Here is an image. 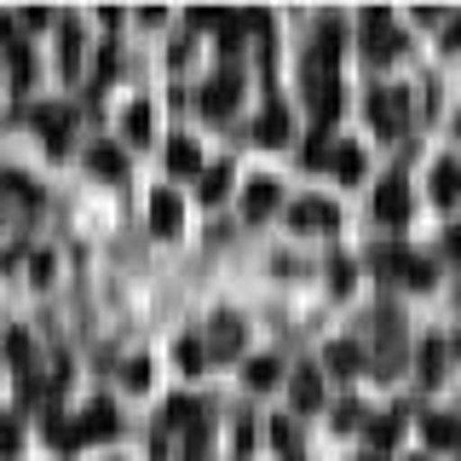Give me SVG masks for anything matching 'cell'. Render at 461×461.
<instances>
[{"label":"cell","instance_id":"20","mask_svg":"<svg viewBox=\"0 0 461 461\" xmlns=\"http://www.w3.org/2000/svg\"><path fill=\"white\" fill-rule=\"evenodd\" d=\"M329 167H335L340 179H364V150H357V144H340V150L329 156Z\"/></svg>","mask_w":461,"mask_h":461},{"label":"cell","instance_id":"8","mask_svg":"<svg viewBox=\"0 0 461 461\" xmlns=\"http://www.w3.org/2000/svg\"><path fill=\"white\" fill-rule=\"evenodd\" d=\"M115 427H122V421H115V403H104V398H98V403H86V415H81L76 438H110Z\"/></svg>","mask_w":461,"mask_h":461},{"label":"cell","instance_id":"1","mask_svg":"<svg viewBox=\"0 0 461 461\" xmlns=\"http://www.w3.org/2000/svg\"><path fill=\"white\" fill-rule=\"evenodd\" d=\"M375 271H381L386 283H403V288H432V266L421 254H410L403 242H386V249H375Z\"/></svg>","mask_w":461,"mask_h":461},{"label":"cell","instance_id":"38","mask_svg":"<svg viewBox=\"0 0 461 461\" xmlns=\"http://www.w3.org/2000/svg\"><path fill=\"white\" fill-rule=\"evenodd\" d=\"M369 461H375V456H369Z\"/></svg>","mask_w":461,"mask_h":461},{"label":"cell","instance_id":"32","mask_svg":"<svg viewBox=\"0 0 461 461\" xmlns=\"http://www.w3.org/2000/svg\"><path fill=\"white\" fill-rule=\"evenodd\" d=\"M357 421H364V410H357V403H340V410H335V427H340V432L357 427Z\"/></svg>","mask_w":461,"mask_h":461},{"label":"cell","instance_id":"13","mask_svg":"<svg viewBox=\"0 0 461 461\" xmlns=\"http://www.w3.org/2000/svg\"><path fill=\"white\" fill-rule=\"evenodd\" d=\"M288 398H294V410H317V403H323V381H317V369H300L294 381H288Z\"/></svg>","mask_w":461,"mask_h":461},{"label":"cell","instance_id":"27","mask_svg":"<svg viewBox=\"0 0 461 461\" xmlns=\"http://www.w3.org/2000/svg\"><path fill=\"white\" fill-rule=\"evenodd\" d=\"M23 450V432H18V421L12 415H0V456H18Z\"/></svg>","mask_w":461,"mask_h":461},{"label":"cell","instance_id":"11","mask_svg":"<svg viewBox=\"0 0 461 461\" xmlns=\"http://www.w3.org/2000/svg\"><path fill=\"white\" fill-rule=\"evenodd\" d=\"M456 196H461V162L444 156V162H432V202H456Z\"/></svg>","mask_w":461,"mask_h":461},{"label":"cell","instance_id":"5","mask_svg":"<svg viewBox=\"0 0 461 461\" xmlns=\"http://www.w3.org/2000/svg\"><path fill=\"white\" fill-rule=\"evenodd\" d=\"M237 93H242V76H237V69H220V76L202 86V110H208L213 122H225V115L237 110Z\"/></svg>","mask_w":461,"mask_h":461},{"label":"cell","instance_id":"25","mask_svg":"<svg viewBox=\"0 0 461 461\" xmlns=\"http://www.w3.org/2000/svg\"><path fill=\"white\" fill-rule=\"evenodd\" d=\"M162 427H196V398H173Z\"/></svg>","mask_w":461,"mask_h":461},{"label":"cell","instance_id":"3","mask_svg":"<svg viewBox=\"0 0 461 461\" xmlns=\"http://www.w3.org/2000/svg\"><path fill=\"white\" fill-rule=\"evenodd\" d=\"M300 76H306L312 122H317V133H323V127L340 115V98H346V86H340V76H329V69H300Z\"/></svg>","mask_w":461,"mask_h":461},{"label":"cell","instance_id":"12","mask_svg":"<svg viewBox=\"0 0 461 461\" xmlns=\"http://www.w3.org/2000/svg\"><path fill=\"white\" fill-rule=\"evenodd\" d=\"M329 369H335L340 381H352V375L364 369V346H357V340H335V346H329Z\"/></svg>","mask_w":461,"mask_h":461},{"label":"cell","instance_id":"18","mask_svg":"<svg viewBox=\"0 0 461 461\" xmlns=\"http://www.w3.org/2000/svg\"><path fill=\"white\" fill-rule=\"evenodd\" d=\"M35 122H41V133H47L52 150H64V144H69V110H41Z\"/></svg>","mask_w":461,"mask_h":461},{"label":"cell","instance_id":"16","mask_svg":"<svg viewBox=\"0 0 461 461\" xmlns=\"http://www.w3.org/2000/svg\"><path fill=\"white\" fill-rule=\"evenodd\" d=\"M271 208H277V185H271V179H254L249 196H242V213H249V220H266Z\"/></svg>","mask_w":461,"mask_h":461},{"label":"cell","instance_id":"36","mask_svg":"<svg viewBox=\"0 0 461 461\" xmlns=\"http://www.w3.org/2000/svg\"><path fill=\"white\" fill-rule=\"evenodd\" d=\"M444 41H450V47H461V18L450 23V35H444Z\"/></svg>","mask_w":461,"mask_h":461},{"label":"cell","instance_id":"29","mask_svg":"<svg viewBox=\"0 0 461 461\" xmlns=\"http://www.w3.org/2000/svg\"><path fill=\"white\" fill-rule=\"evenodd\" d=\"M202 450H208V421L191 427V438H185V461H202Z\"/></svg>","mask_w":461,"mask_h":461},{"label":"cell","instance_id":"23","mask_svg":"<svg viewBox=\"0 0 461 461\" xmlns=\"http://www.w3.org/2000/svg\"><path fill=\"white\" fill-rule=\"evenodd\" d=\"M93 173H104V179H122V173H127L122 150H110V144H98V150H93Z\"/></svg>","mask_w":461,"mask_h":461},{"label":"cell","instance_id":"37","mask_svg":"<svg viewBox=\"0 0 461 461\" xmlns=\"http://www.w3.org/2000/svg\"><path fill=\"white\" fill-rule=\"evenodd\" d=\"M456 352H461V346H456Z\"/></svg>","mask_w":461,"mask_h":461},{"label":"cell","instance_id":"34","mask_svg":"<svg viewBox=\"0 0 461 461\" xmlns=\"http://www.w3.org/2000/svg\"><path fill=\"white\" fill-rule=\"evenodd\" d=\"M179 364H185V369H202V346H196V340L179 346Z\"/></svg>","mask_w":461,"mask_h":461},{"label":"cell","instance_id":"9","mask_svg":"<svg viewBox=\"0 0 461 461\" xmlns=\"http://www.w3.org/2000/svg\"><path fill=\"white\" fill-rule=\"evenodd\" d=\"M237 352H242V323H237V317H213L208 357H237Z\"/></svg>","mask_w":461,"mask_h":461},{"label":"cell","instance_id":"4","mask_svg":"<svg viewBox=\"0 0 461 461\" xmlns=\"http://www.w3.org/2000/svg\"><path fill=\"white\" fill-rule=\"evenodd\" d=\"M369 122H375V133H386V139L410 127V104H403L398 86H375L369 93Z\"/></svg>","mask_w":461,"mask_h":461},{"label":"cell","instance_id":"14","mask_svg":"<svg viewBox=\"0 0 461 461\" xmlns=\"http://www.w3.org/2000/svg\"><path fill=\"white\" fill-rule=\"evenodd\" d=\"M427 444H438V450H450V444H461V415H427L421 421Z\"/></svg>","mask_w":461,"mask_h":461},{"label":"cell","instance_id":"19","mask_svg":"<svg viewBox=\"0 0 461 461\" xmlns=\"http://www.w3.org/2000/svg\"><path fill=\"white\" fill-rule=\"evenodd\" d=\"M167 167H173V173H202L196 144H191V139H173V144H167Z\"/></svg>","mask_w":461,"mask_h":461},{"label":"cell","instance_id":"28","mask_svg":"<svg viewBox=\"0 0 461 461\" xmlns=\"http://www.w3.org/2000/svg\"><path fill=\"white\" fill-rule=\"evenodd\" d=\"M438 364H444L438 340H421V381H438Z\"/></svg>","mask_w":461,"mask_h":461},{"label":"cell","instance_id":"7","mask_svg":"<svg viewBox=\"0 0 461 461\" xmlns=\"http://www.w3.org/2000/svg\"><path fill=\"white\" fill-rule=\"evenodd\" d=\"M288 220H294V230H335L340 225V208H335V202L306 196V202H294V208H288Z\"/></svg>","mask_w":461,"mask_h":461},{"label":"cell","instance_id":"15","mask_svg":"<svg viewBox=\"0 0 461 461\" xmlns=\"http://www.w3.org/2000/svg\"><path fill=\"white\" fill-rule=\"evenodd\" d=\"M254 139H259V144H283V139H288V110H283V104H266V115L254 122Z\"/></svg>","mask_w":461,"mask_h":461},{"label":"cell","instance_id":"33","mask_svg":"<svg viewBox=\"0 0 461 461\" xmlns=\"http://www.w3.org/2000/svg\"><path fill=\"white\" fill-rule=\"evenodd\" d=\"M329 277H335V288H352V259H335V266H329Z\"/></svg>","mask_w":461,"mask_h":461},{"label":"cell","instance_id":"6","mask_svg":"<svg viewBox=\"0 0 461 461\" xmlns=\"http://www.w3.org/2000/svg\"><path fill=\"white\" fill-rule=\"evenodd\" d=\"M375 220L381 225H403L410 220V191H403V179H381V191H375Z\"/></svg>","mask_w":461,"mask_h":461},{"label":"cell","instance_id":"24","mask_svg":"<svg viewBox=\"0 0 461 461\" xmlns=\"http://www.w3.org/2000/svg\"><path fill=\"white\" fill-rule=\"evenodd\" d=\"M0 191H6V202H18V208H35V185L18 179V173H6V179H0Z\"/></svg>","mask_w":461,"mask_h":461},{"label":"cell","instance_id":"31","mask_svg":"<svg viewBox=\"0 0 461 461\" xmlns=\"http://www.w3.org/2000/svg\"><path fill=\"white\" fill-rule=\"evenodd\" d=\"M122 381L133 386V393H144V386H150V364H144V357H139V364H127V375H122Z\"/></svg>","mask_w":461,"mask_h":461},{"label":"cell","instance_id":"2","mask_svg":"<svg viewBox=\"0 0 461 461\" xmlns=\"http://www.w3.org/2000/svg\"><path fill=\"white\" fill-rule=\"evenodd\" d=\"M398 52H403V29L393 23V12L369 6L364 12V58H369V64H393Z\"/></svg>","mask_w":461,"mask_h":461},{"label":"cell","instance_id":"10","mask_svg":"<svg viewBox=\"0 0 461 461\" xmlns=\"http://www.w3.org/2000/svg\"><path fill=\"white\" fill-rule=\"evenodd\" d=\"M179 220H185L179 196H173V191H156V196H150V225L162 230V237H179Z\"/></svg>","mask_w":461,"mask_h":461},{"label":"cell","instance_id":"30","mask_svg":"<svg viewBox=\"0 0 461 461\" xmlns=\"http://www.w3.org/2000/svg\"><path fill=\"white\" fill-rule=\"evenodd\" d=\"M271 438H277V450H283L288 461L300 456V444H294V427H288V421H277V427H271Z\"/></svg>","mask_w":461,"mask_h":461},{"label":"cell","instance_id":"35","mask_svg":"<svg viewBox=\"0 0 461 461\" xmlns=\"http://www.w3.org/2000/svg\"><path fill=\"white\" fill-rule=\"evenodd\" d=\"M444 254H450L456 266H461V230H444Z\"/></svg>","mask_w":461,"mask_h":461},{"label":"cell","instance_id":"22","mask_svg":"<svg viewBox=\"0 0 461 461\" xmlns=\"http://www.w3.org/2000/svg\"><path fill=\"white\" fill-rule=\"evenodd\" d=\"M398 432H403L398 415H375V421H369V444H375V450H393V444H398Z\"/></svg>","mask_w":461,"mask_h":461},{"label":"cell","instance_id":"26","mask_svg":"<svg viewBox=\"0 0 461 461\" xmlns=\"http://www.w3.org/2000/svg\"><path fill=\"white\" fill-rule=\"evenodd\" d=\"M127 139H133V144L150 139V104H133V110H127Z\"/></svg>","mask_w":461,"mask_h":461},{"label":"cell","instance_id":"21","mask_svg":"<svg viewBox=\"0 0 461 461\" xmlns=\"http://www.w3.org/2000/svg\"><path fill=\"white\" fill-rule=\"evenodd\" d=\"M277 375H283V364H277V357H254V364H249V375H242V381H249L254 393H266V386H277Z\"/></svg>","mask_w":461,"mask_h":461},{"label":"cell","instance_id":"17","mask_svg":"<svg viewBox=\"0 0 461 461\" xmlns=\"http://www.w3.org/2000/svg\"><path fill=\"white\" fill-rule=\"evenodd\" d=\"M202 202H225L230 196V162H213V167H202Z\"/></svg>","mask_w":461,"mask_h":461}]
</instances>
